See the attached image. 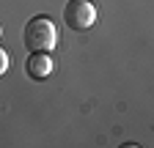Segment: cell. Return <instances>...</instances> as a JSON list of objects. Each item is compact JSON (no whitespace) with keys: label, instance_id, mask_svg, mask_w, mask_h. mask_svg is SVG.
Here are the masks:
<instances>
[{"label":"cell","instance_id":"1","mask_svg":"<svg viewBox=\"0 0 154 148\" xmlns=\"http://www.w3.org/2000/svg\"><path fill=\"white\" fill-rule=\"evenodd\" d=\"M22 41L30 52H52L55 44H58V30H55V22L50 16L38 14L33 19H28L25 30H22Z\"/></svg>","mask_w":154,"mask_h":148},{"label":"cell","instance_id":"2","mask_svg":"<svg viewBox=\"0 0 154 148\" xmlns=\"http://www.w3.org/2000/svg\"><path fill=\"white\" fill-rule=\"evenodd\" d=\"M63 22H66L69 30H77V33L94 28V22H96V6L91 3V0H69L66 8H63Z\"/></svg>","mask_w":154,"mask_h":148},{"label":"cell","instance_id":"3","mask_svg":"<svg viewBox=\"0 0 154 148\" xmlns=\"http://www.w3.org/2000/svg\"><path fill=\"white\" fill-rule=\"evenodd\" d=\"M25 71L30 74V80H47L52 74V58L50 52H30L28 61H25Z\"/></svg>","mask_w":154,"mask_h":148},{"label":"cell","instance_id":"4","mask_svg":"<svg viewBox=\"0 0 154 148\" xmlns=\"http://www.w3.org/2000/svg\"><path fill=\"white\" fill-rule=\"evenodd\" d=\"M8 66H11V61H8V52L0 47V77H3V74L8 71Z\"/></svg>","mask_w":154,"mask_h":148},{"label":"cell","instance_id":"5","mask_svg":"<svg viewBox=\"0 0 154 148\" xmlns=\"http://www.w3.org/2000/svg\"><path fill=\"white\" fill-rule=\"evenodd\" d=\"M0 36H3V25H0Z\"/></svg>","mask_w":154,"mask_h":148}]
</instances>
